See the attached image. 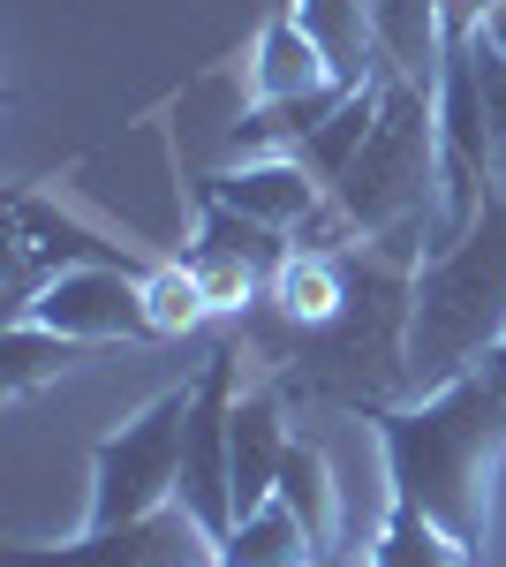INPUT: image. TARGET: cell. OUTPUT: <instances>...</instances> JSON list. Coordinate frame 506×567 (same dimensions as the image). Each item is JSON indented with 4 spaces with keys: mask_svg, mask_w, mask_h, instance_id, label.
I'll list each match as a JSON object with an SVG mask.
<instances>
[{
    "mask_svg": "<svg viewBox=\"0 0 506 567\" xmlns=\"http://www.w3.org/2000/svg\"><path fill=\"white\" fill-rule=\"evenodd\" d=\"M355 416L385 446V499L416 507L423 523H438L468 553H484L492 470L506 454V386L468 371V379L423 393V401H379V409H355Z\"/></svg>",
    "mask_w": 506,
    "mask_h": 567,
    "instance_id": "obj_1",
    "label": "cell"
},
{
    "mask_svg": "<svg viewBox=\"0 0 506 567\" xmlns=\"http://www.w3.org/2000/svg\"><path fill=\"white\" fill-rule=\"evenodd\" d=\"M333 197L340 227L355 243H371L385 258L416 265L431 258V243H416L431 219L446 213V152H438V91L385 76L379 99V130L363 136V152L340 167Z\"/></svg>",
    "mask_w": 506,
    "mask_h": 567,
    "instance_id": "obj_2",
    "label": "cell"
},
{
    "mask_svg": "<svg viewBox=\"0 0 506 567\" xmlns=\"http://www.w3.org/2000/svg\"><path fill=\"white\" fill-rule=\"evenodd\" d=\"M506 341V189L484 197L468 235L416 258L409 288V393H438L484 371V355Z\"/></svg>",
    "mask_w": 506,
    "mask_h": 567,
    "instance_id": "obj_3",
    "label": "cell"
},
{
    "mask_svg": "<svg viewBox=\"0 0 506 567\" xmlns=\"http://www.w3.org/2000/svg\"><path fill=\"white\" fill-rule=\"evenodd\" d=\"M182 432H189V379L167 386L152 409H136L122 432L91 446V515L84 529L152 523L182 507Z\"/></svg>",
    "mask_w": 506,
    "mask_h": 567,
    "instance_id": "obj_4",
    "label": "cell"
},
{
    "mask_svg": "<svg viewBox=\"0 0 506 567\" xmlns=\"http://www.w3.org/2000/svg\"><path fill=\"white\" fill-rule=\"evenodd\" d=\"M235 401H242V349L219 341L189 379V432H182V507L211 545L235 529Z\"/></svg>",
    "mask_w": 506,
    "mask_h": 567,
    "instance_id": "obj_5",
    "label": "cell"
},
{
    "mask_svg": "<svg viewBox=\"0 0 506 567\" xmlns=\"http://www.w3.org/2000/svg\"><path fill=\"white\" fill-rule=\"evenodd\" d=\"M23 318H39L53 333H69V341H91V349H106V341H159L152 303H144V280L128 265H61L31 296Z\"/></svg>",
    "mask_w": 506,
    "mask_h": 567,
    "instance_id": "obj_6",
    "label": "cell"
},
{
    "mask_svg": "<svg viewBox=\"0 0 506 567\" xmlns=\"http://www.w3.org/2000/svg\"><path fill=\"white\" fill-rule=\"evenodd\" d=\"M197 560H219L197 515L189 507H167L152 523H122V529H84L69 545H8L0 567H197Z\"/></svg>",
    "mask_w": 506,
    "mask_h": 567,
    "instance_id": "obj_7",
    "label": "cell"
},
{
    "mask_svg": "<svg viewBox=\"0 0 506 567\" xmlns=\"http://www.w3.org/2000/svg\"><path fill=\"white\" fill-rule=\"evenodd\" d=\"M197 189H205V197H219V205H235V213L265 219V227H280V235H310L318 219L333 213L326 182L310 175L296 152H280V159H242V167H219V175H205Z\"/></svg>",
    "mask_w": 506,
    "mask_h": 567,
    "instance_id": "obj_8",
    "label": "cell"
},
{
    "mask_svg": "<svg viewBox=\"0 0 506 567\" xmlns=\"http://www.w3.org/2000/svg\"><path fill=\"white\" fill-rule=\"evenodd\" d=\"M288 379H272V386H250L242 401H235V523L242 515H257L272 492H280V462H288Z\"/></svg>",
    "mask_w": 506,
    "mask_h": 567,
    "instance_id": "obj_9",
    "label": "cell"
},
{
    "mask_svg": "<svg viewBox=\"0 0 506 567\" xmlns=\"http://www.w3.org/2000/svg\"><path fill=\"white\" fill-rule=\"evenodd\" d=\"M296 16H302V31L318 39L340 91H363V84H379V76H393L385 45H379V23H371V0H296Z\"/></svg>",
    "mask_w": 506,
    "mask_h": 567,
    "instance_id": "obj_10",
    "label": "cell"
},
{
    "mask_svg": "<svg viewBox=\"0 0 506 567\" xmlns=\"http://www.w3.org/2000/svg\"><path fill=\"white\" fill-rule=\"evenodd\" d=\"M371 23H379L385 69L423 91H438V69H446V0H371Z\"/></svg>",
    "mask_w": 506,
    "mask_h": 567,
    "instance_id": "obj_11",
    "label": "cell"
},
{
    "mask_svg": "<svg viewBox=\"0 0 506 567\" xmlns=\"http://www.w3.org/2000/svg\"><path fill=\"white\" fill-rule=\"evenodd\" d=\"M265 303L280 310V326H296V333L333 326L340 303H348V258H340V250H310V243H296V258L272 272Z\"/></svg>",
    "mask_w": 506,
    "mask_h": 567,
    "instance_id": "obj_12",
    "label": "cell"
},
{
    "mask_svg": "<svg viewBox=\"0 0 506 567\" xmlns=\"http://www.w3.org/2000/svg\"><path fill=\"white\" fill-rule=\"evenodd\" d=\"M326 553L310 545V529H302V515L272 492L257 515H242V523L219 537V567H318Z\"/></svg>",
    "mask_w": 506,
    "mask_h": 567,
    "instance_id": "obj_13",
    "label": "cell"
},
{
    "mask_svg": "<svg viewBox=\"0 0 506 567\" xmlns=\"http://www.w3.org/2000/svg\"><path fill=\"white\" fill-rule=\"evenodd\" d=\"M326 84H333V69H326L318 39L302 31L296 8H280L265 23V39H257V99H310V91H326Z\"/></svg>",
    "mask_w": 506,
    "mask_h": 567,
    "instance_id": "obj_14",
    "label": "cell"
},
{
    "mask_svg": "<svg viewBox=\"0 0 506 567\" xmlns=\"http://www.w3.org/2000/svg\"><path fill=\"white\" fill-rule=\"evenodd\" d=\"M189 258H235V265H257V272L272 280L280 265L296 258V243H288L280 227H265V219L235 213V205H219V197L197 189V250H189Z\"/></svg>",
    "mask_w": 506,
    "mask_h": 567,
    "instance_id": "obj_15",
    "label": "cell"
},
{
    "mask_svg": "<svg viewBox=\"0 0 506 567\" xmlns=\"http://www.w3.org/2000/svg\"><path fill=\"white\" fill-rule=\"evenodd\" d=\"M76 363H91V341H69V333L39 326V318H16L8 326V349H0V393L8 401H31L45 379H61Z\"/></svg>",
    "mask_w": 506,
    "mask_h": 567,
    "instance_id": "obj_16",
    "label": "cell"
},
{
    "mask_svg": "<svg viewBox=\"0 0 506 567\" xmlns=\"http://www.w3.org/2000/svg\"><path fill=\"white\" fill-rule=\"evenodd\" d=\"M280 499L302 515L310 545L333 560V553H340V484H333L326 446H310V439H296V446H288V462H280Z\"/></svg>",
    "mask_w": 506,
    "mask_h": 567,
    "instance_id": "obj_17",
    "label": "cell"
},
{
    "mask_svg": "<svg viewBox=\"0 0 506 567\" xmlns=\"http://www.w3.org/2000/svg\"><path fill=\"white\" fill-rule=\"evenodd\" d=\"M484 553H468L462 537H446L438 523H423L416 507H393L385 499L379 537H371V567H476Z\"/></svg>",
    "mask_w": 506,
    "mask_h": 567,
    "instance_id": "obj_18",
    "label": "cell"
},
{
    "mask_svg": "<svg viewBox=\"0 0 506 567\" xmlns=\"http://www.w3.org/2000/svg\"><path fill=\"white\" fill-rule=\"evenodd\" d=\"M144 303H152V326H159V341H182V333H197L211 318V296L205 280H197V265H152L144 272Z\"/></svg>",
    "mask_w": 506,
    "mask_h": 567,
    "instance_id": "obj_19",
    "label": "cell"
},
{
    "mask_svg": "<svg viewBox=\"0 0 506 567\" xmlns=\"http://www.w3.org/2000/svg\"><path fill=\"white\" fill-rule=\"evenodd\" d=\"M189 265H197V280H205V296H211V318H242L272 288L257 265H235V258H189Z\"/></svg>",
    "mask_w": 506,
    "mask_h": 567,
    "instance_id": "obj_20",
    "label": "cell"
},
{
    "mask_svg": "<svg viewBox=\"0 0 506 567\" xmlns=\"http://www.w3.org/2000/svg\"><path fill=\"white\" fill-rule=\"evenodd\" d=\"M492 8H506V0H446V39H476L492 23Z\"/></svg>",
    "mask_w": 506,
    "mask_h": 567,
    "instance_id": "obj_21",
    "label": "cell"
},
{
    "mask_svg": "<svg viewBox=\"0 0 506 567\" xmlns=\"http://www.w3.org/2000/svg\"><path fill=\"white\" fill-rule=\"evenodd\" d=\"M484 99H492V122H506V61L484 45Z\"/></svg>",
    "mask_w": 506,
    "mask_h": 567,
    "instance_id": "obj_22",
    "label": "cell"
},
{
    "mask_svg": "<svg viewBox=\"0 0 506 567\" xmlns=\"http://www.w3.org/2000/svg\"><path fill=\"white\" fill-rule=\"evenodd\" d=\"M476 39H484V45H492V53H499V61H506V8H492V23H484Z\"/></svg>",
    "mask_w": 506,
    "mask_h": 567,
    "instance_id": "obj_23",
    "label": "cell"
},
{
    "mask_svg": "<svg viewBox=\"0 0 506 567\" xmlns=\"http://www.w3.org/2000/svg\"><path fill=\"white\" fill-rule=\"evenodd\" d=\"M484 379H492V386H506V341L492 355H484Z\"/></svg>",
    "mask_w": 506,
    "mask_h": 567,
    "instance_id": "obj_24",
    "label": "cell"
},
{
    "mask_svg": "<svg viewBox=\"0 0 506 567\" xmlns=\"http://www.w3.org/2000/svg\"><path fill=\"white\" fill-rule=\"evenodd\" d=\"M197 567H219V560H197Z\"/></svg>",
    "mask_w": 506,
    "mask_h": 567,
    "instance_id": "obj_25",
    "label": "cell"
}]
</instances>
